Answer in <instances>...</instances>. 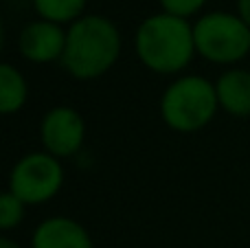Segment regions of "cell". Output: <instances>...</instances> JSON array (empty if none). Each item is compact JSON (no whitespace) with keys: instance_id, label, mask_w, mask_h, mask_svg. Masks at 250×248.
<instances>
[{"instance_id":"obj_1","label":"cell","mask_w":250,"mask_h":248,"mask_svg":"<svg viewBox=\"0 0 250 248\" xmlns=\"http://www.w3.org/2000/svg\"><path fill=\"white\" fill-rule=\"evenodd\" d=\"M134 55L149 73L178 77L193 62V24L171 13H151L134 31Z\"/></svg>"},{"instance_id":"obj_2","label":"cell","mask_w":250,"mask_h":248,"mask_svg":"<svg viewBox=\"0 0 250 248\" xmlns=\"http://www.w3.org/2000/svg\"><path fill=\"white\" fill-rule=\"evenodd\" d=\"M123 51L119 26L101 13H86L66 29L62 68L77 82H95L117 66Z\"/></svg>"},{"instance_id":"obj_3","label":"cell","mask_w":250,"mask_h":248,"mask_svg":"<svg viewBox=\"0 0 250 248\" xmlns=\"http://www.w3.org/2000/svg\"><path fill=\"white\" fill-rule=\"evenodd\" d=\"M158 112L165 125L178 134H195L204 130L220 112L215 82L195 73L178 75L165 86Z\"/></svg>"},{"instance_id":"obj_4","label":"cell","mask_w":250,"mask_h":248,"mask_svg":"<svg viewBox=\"0 0 250 248\" xmlns=\"http://www.w3.org/2000/svg\"><path fill=\"white\" fill-rule=\"evenodd\" d=\"M195 53L215 66H237L250 55V29L237 13L208 11L193 22Z\"/></svg>"},{"instance_id":"obj_5","label":"cell","mask_w":250,"mask_h":248,"mask_svg":"<svg viewBox=\"0 0 250 248\" xmlns=\"http://www.w3.org/2000/svg\"><path fill=\"white\" fill-rule=\"evenodd\" d=\"M64 180L66 171L60 158L38 149V152H26L13 163L7 178V191L20 198L26 207H38L60 196Z\"/></svg>"},{"instance_id":"obj_6","label":"cell","mask_w":250,"mask_h":248,"mask_svg":"<svg viewBox=\"0 0 250 248\" xmlns=\"http://www.w3.org/2000/svg\"><path fill=\"white\" fill-rule=\"evenodd\" d=\"M86 119L82 117L77 108L66 103L48 108L44 112L42 121H40L42 149L53 154L60 161L77 156L82 152L83 143H86Z\"/></svg>"},{"instance_id":"obj_7","label":"cell","mask_w":250,"mask_h":248,"mask_svg":"<svg viewBox=\"0 0 250 248\" xmlns=\"http://www.w3.org/2000/svg\"><path fill=\"white\" fill-rule=\"evenodd\" d=\"M66 51V29L48 20H31L18 33V53L29 64H53L62 62Z\"/></svg>"},{"instance_id":"obj_8","label":"cell","mask_w":250,"mask_h":248,"mask_svg":"<svg viewBox=\"0 0 250 248\" xmlns=\"http://www.w3.org/2000/svg\"><path fill=\"white\" fill-rule=\"evenodd\" d=\"M31 248H95L88 228L68 215H48L31 233Z\"/></svg>"},{"instance_id":"obj_9","label":"cell","mask_w":250,"mask_h":248,"mask_svg":"<svg viewBox=\"0 0 250 248\" xmlns=\"http://www.w3.org/2000/svg\"><path fill=\"white\" fill-rule=\"evenodd\" d=\"M220 110L230 117H250V70L230 66L215 79Z\"/></svg>"},{"instance_id":"obj_10","label":"cell","mask_w":250,"mask_h":248,"mask_svg":"<svg viewBox=\"0 0 250 248\" xmlns=\"http://www.w3.org/2000/svg\"><path fill=\"white\" fill-rule=\"evenodd\" d=\"M29 101V82L11 62L0 64V112L4 117L18 114Z\"/></svg>"},{"instance_id":"obj_11","label":"cell","mask_w":250,"mask_h":248,"mask_svg":"<svg viewBox=\"0 0 250 248\" xmlns=\"http://www.w3.org/2000/svg\"><path fill=\"white\" fill-rule=\"evenodd\" d=\"M33 9L38 18L68 29L73 22L86 16L88 0H33Z\"/></svg>"},{"instance_id":"obj_12","label":"cell","mask_w":250,"mask_h":248,"mask_svg":"<svg viewBox=\"0 0 250 248\" xmlns=\"http://www.w3.org/2000/svg\"><path fill=\"white\" fill-rule=\"evenodd\" d=\"M26 218V205L16 198L11 191L4 189L0 196V231L2 235H9L11 231H16Z\"/></svg>"},{"instance_id":"obj_13","label":"cell","mask_w":250,"mask_h":248,"mask_svg":"<svg viewBox=\"0 0 250 248\" xmlns=\"http://www.w3.org/2000/svg\"><path fill=\"white\" fill-rule=\"evenodd\" d=\"M158 2L165 13H171V16L189 20V18L198 16V13L202 11L208 0H158Z\"/></svg>"},{"instance_id":"obj_14","label":"cell","mask_w":250,"mask_h":248,"mask_svg":"<svg viewBox=\"0 0 250 248\" xmlns=\"http://www.w3.org/2000/svg\"><path fill=\"white\" fill-rule=\"evenodd\" d=\"M235 13L242 18L244 24L250 29V0H237V11Z\"/></svg>"},{"instance_id":"obj_15","label":"cell","mask_w":250,"mask_h":248,"mask_svg":"<svg viewBox=\"0 0 250 248\" xmlns=\"http://www.w3.org/2000/svg\"><path fill=\"white\" fill-rule=\"evenodd\" d=\"M0 248H22V244L18 240H13V237L2 235L0 237Z\"/></svg>"}]
</instances>
